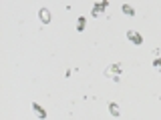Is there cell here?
<instances>
[{
    "mask_svg": "<svg viewBox=\"0 0 161 120\" xmlns=\"http://www.w3.org/2000/svg\"><path fill=\"white\" fill-rule=\"evenodd\" d=\"M32 112L36 114L38 118H42V120L47 118V110H44L42 106H40V104H36V102H32Z\"/></svg>",
    "mask_w": 161,
    "mask_h": 120,
    "instance_id": "5",
    "label": "cell"
},
{
    "mask_svg": "<svg viewBox=\"0 0 161 120\" xmlns=\"http://www.w3.org/2000/svg\"><path fill=\"white\" fill-rule=\"evenodd\" d=\"M105 76L113 78V80H119V76H121V64L115 62V64H111V66H107V68H105Z\"/></svg>",
    "mask_w": 161,
    "mask_h": 120,
    "instance_id": "1",
    "label": "cell"
},
{
    "mask_svg": "<svg viewBox=\"0 0 161 120\" xmlns=\"http://www.w3.org/2000/svg\"><path fill=\"white\" fill-rule=\"evenodd\" d=\"M153 66H155V68H157L159 72H161V58H155V60H153Z\"/></svg>",
    "mask_w": 161,
    "mask_h": 120,
    "instance_id": "9",
    "label": "cell"
},
{
    "mask_svg": "<svg viewBox=\"0 0 161 120\" xmlns=\"http://www.w3.org/2000/svg\"><path fill=\"white\" fill-rule=\"evenodd\" d=\"M38 16H40V22H42V24H48L50 18H53V14H50L48 8H40L38 10Z\"/></svg>",
    "mask_w": 161,
    "mask_h": 120,
    "instance_id": "4",
    "label": "cell"
},
{
    "mask_svg": "<svg viewBox=\"0 0 161 120\" xmlns=\"http://www.w3.org/2000/svg\"><path fill=\"white\" fill-rule=\"evenodd\" d=\"M107 6H109V0H101V2H97V4L93 6V10H91V14H93V16L97 18V16H101V14H103L105 10H107Z\"/></svg>",
    "mask_w": 161,
    "mask_h": 120,
    "instance_id": "3",
    "label": "cell"
},
{
    "mask_svg": "<svg viewBox=\"0 0 161 120\" xmlns=\"http://www.w3.org/2000/svg\"><path fill=\"white\" fill-rule=\"evenodd\" d=\"M121 10H123V14H127V16H135V8L129 6V4H123Z\"/></svg>",
    "mask_w": 161,
    "mask_h": 120,
    "instance_id": "7",
    "label": "cell"
},
{
    "mask_svg": "<svg viewBox=\"0 0 161 120\" xmlns=\"http://www.w3.org/2000/svg\"><path fill=\"white\" fill-rule=\"evenodd\" d=\"M127 40L131 44H135V46H141V44H143V36H141L137 30H127Z\"/></svg>",
    "mask_w": 161,
    "mask_h": 120,
    "instance_id": "2",
    "label": "cell"
},
{
    "mask_svg": "<svg viewBox=\"0 0 161 120\" xmlns=\"http://www.w3.org/2000/svg\"><path fill=\"white\" fill-rule=\"evenodd\" d=\"M109 112L113 114V116H119V114H121V110H119V106H117V102H109Z\"/></svg>",
    "mask_w": 161,
    "mask_h": 120,
    "instance_id": "6",
    "label": "cell"
},
{
    "mask_svg": "<svg viewBox=\"0 0 161 120\" xmlns=\"http://www.w3.org/2000/svg\"><path fill=\"white\" fill-rule=\"evenodd\" d=\"M85 26H87V18H85V16H80V18L77 20V30H79V32H83Z\"/></svg>",
    "mask_w": 161,
    "mask_h": 120,
    "instance_id": "8",
    "label": "cell"
}]
</instances>
